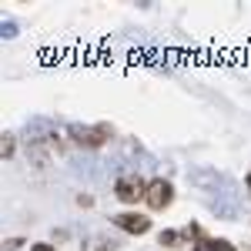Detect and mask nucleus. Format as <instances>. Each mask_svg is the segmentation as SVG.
<instances>
[{
  "mask_svg": "<svg viewBox=\"0 0 251 251\" xmlns=\"http://www.w3.org/2000/svg\"><path fill=\"white\" fill-rule=\"evenodd\" d=\"M67 134L74 137L77 144H84V148H100V144H107V141L114 137V127H111V124H94V127L71 124V127H67Z\"/></svg>",
  "mask_w": 251,
  "mask_h": 251,
  "instance_id": "f257e3e1",
  "label": "nucleus"
},
{
  "mask_svg": "<svg viewBox=\"0 0 251 251\" xmlns=\"http://www.w3.org/2000/svg\"><path fill=\"white\" fill-rule=\"evenodd\" d=\"M225 181H228V177H225V174H218V168H211V164H198V168L188 171V184H191L194 191H204V194L218 191Z\"/></svg>",
  "mask_w": 251,
  "mask_h": 251,
  "instance_id": "f03ea898",
  "label": "nucleus"
},
{
  "mask_svg": "<svg viewBox=\"0 0 251 251\" xmlns=\"http://www.w3.org/2000/svg\"><path fill=\"white\" fill-rule=\"evenodd\" d=\"M114 194L124 201V204H137L141 198H148V184H144L137 174H124V177H117Z\"/></svg>",
  "mask_w": 251,
  "mask_h": 251,
  "instance_id": "7ed1b4c3",
  "label": "nucleus"
},
{
  "mask_svg": "<svg viewBox=\"0 0 251 251\" xmlns=\"http://www.w3.org/2000/svg\"><path fill=\"white\" fill-rule=\"evenodd\" d=\"M211 214L214 218H225V221L238 218V194H234L231 181H225V191H218V198L211 201Z\"/></svg>",
  "mask_w": 251,
  "mask_h": 251,
  "instance_id": "20e7f679",
  "label": "nucleus"
},
{
  "mask_svg": "<svg viewBox=\"0 0 251 251\" xmlns=\"http://www.w3.org/2000/svg\"><path fill=\"white\" fill-rule=\"evenodd\" d=\"M148 208L151 211H164L168 204L174 201V188H171V181H164V177H154V181H148Z\"/></svg>",
  "mask_w": 251,
  "mask_h": 251,
  "instance_id": "39448f33",
  "label": "nucleus"
},
{
  "mask_svg": "<svg viewBox=\"0 0 251 251\" xmlns=\"http://www.w3.org/2000/svg\"><path fill=\"white\" fill-rule=\"evenodd\" d=\"M111 221H114L117 228H124L127 234H144V231H151V218H144V214L124 211V214H114Z\"/></svg>",
  "mask_w": 251,
  "mask_h": 251,
  "instance_id": "423d86ee",
  "label": "nucleus"
},
{
  "mask_svg": "<svg viewBox=\"0 0 251 251\" xmlns=\"http://www.w3.org/2000/svg\"><path fill=\"white\" fill-rule=\"evenodd\" d=\"M80 251H117V245L94 234V238H84V241H80Z\"/></svg>",
  "mask_w": 251,
  "mask_h": 251,
  "instance_id": "0eeeda50",
  "label": "nucleus"
},
{
  "mask_svg": "<svg viewBox=\"0 0 251 251\" xmlns=\"http://www.w3.org/2000/svg\"><path fill=\"white\" fill-rule=\"evenodd\" d=\"M194 251H234V245H231V241H225V238H214V241H211V238H204Z\"/></svg>",
  "mask_w": 251,
  "mask_h": 251,
  "instance_id": "6e6552de",
  "label": "nucleus"
},
{
  "mask_svg": "<svg viewBox=\"0 0 251 251\" xmlns=\"http://www.w3.org/2000/svg\"><path fill=\"white\" fill-rule=\"evenodd\" d=\"M0 154L14 157V134H3V141H0Z\"/></svg>",
  "mask_w": 251,
  "mask_h": 251,
  "instance_id": "1a4fd4ad",
  "label": "nucleus"
},
{
  "mask_svg": "<svg viewBox=\"0 0 251 251\" xmlns=\"http://www.w3.org/2000/svg\"><path fill=\"white\" fill-rule=\"evenodd\" d=\"M0 34H3L7 40L17 37V20H3V24H0Z\"/></svg>",
  "mask_w": 251,
  "mask_h": 251,
  "instance_id": "9d476101",
  "label": "nucleus"
},
{
  "mask_svg": "<svg viewBox=\"0 0 251 251\" xmlns=\"http://www.w3.org/2000/svg\"><path fill=\"white\" fill-rule=\"evenodd\" d=\"M174 241H177V234H174V231H161V245H168V248H171Z\"/></svg>",
  "mask_w": 251,
  "mask_h": 251,
  "instance_id": "9b49d317",
  "label": "nucleus"
},
{
  "mask_svg": "<svg viewBox=\"0 0 251 251\" xmlns=\"http://www.w3.org/2000/svg\"><path fill=\"white\" fill-rule=\"evenodd\" d=\"M30 251H57V248H54V245H34Z\"/></svg>",
  "mask_w": 251,
  "mask_h": 251,
  "instance_id": "f8f14e48",
  "label": "nucleus"
},
{
  "mask_svg": "<svg viewBox=\"0 0 251 251\" xmlns=\"http://www.w3.org/2000/svg\"><path fill=\"white\" fill-rule=\"evenodd\" d=\"M245 184H248V191H251V174H248V181H245Z\"/></svg>",
  "mask_w": 251,
  "mask_h": 251,
  "instance_id": "ddd939ff",
  "label": "nucleus"
}]
</instances>
